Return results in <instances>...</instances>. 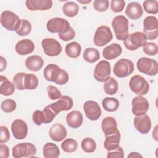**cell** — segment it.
I'll return each instance as SVG.
<instances>
[{"label":"cell","mask_w":158,"mask_h":158,"mask_svg":"<svg viewBox=\"0 0 158 158\" xmlns=\"http://www.w3.org/2000/svg\"><path fill=\"white\" fill-rule=\"evenodd\" d=\"M143 50L144 52L149 56H155L157 54L158 47L156 43L149 42L146 43L143 46Z\"/></svg>","instance_id":"cell-41"},{"label":"cell","mask_w":158,"mask_h":158,"mask_svg":"<svg viewBox=\"0 0 158 158\" xmlns=\"http://www.w3.org/2000/svg\"><path fill=\"white\" fill-rule=\"evenodd\" d=\"M15 51L21 56L27 55L33 52L35 49V44L32 41L29 39L20 40L15 44Z\"/></svg>","instance_id":"cell-22"},{"label":"cell","mask_w":158,"mask_h":158,"mask_svg":"<svg viewBox=\"0 0 158 158\" xmlns=\"http://www.w3.org/2000/svg\"><path fill=\"white\" fill-rule=\"evenodd\" d=\"M44 61L41 57L37 55H33L28 57L25 60L26 67L33 72L40 70L43 66Z\"/></svg>","instance_id":"cell-28"},{"label":"cell","mask_w":158,"mask_h":158,"mask_svg":"<svg viewBox=\"0 0 158 158\" xmlns=\"http://www.w3.org/2000/svg\"><path fill=\"white\" fill-rule=\"evenodd\" d=\"M41 46L46 55L54 57L59 55L62 50L61 44L55 39L44 38L41 41Z\"/></svg>","instance_id":"cell-14"},{"label":"cell","mask_w":158,"mask_h":158,"mask_svg":"<svg viewBox=\"0 0 158 158\" xmlns=\"http://www.w3.org/2000/svg\"><path fill=\"white\" fill-rule=\"evenodd\" d=\"M59 38L64 41H68L73 40L75 36V32L74 30L71 27L67 32L58 35Z\"/></svg>","instance_id":"cell-49"},{"label":"cell","mask_w":158,"mask_h":158,"mask_svg":"<svg viewBox=\"0 0 158 158\" xmlns=\"http://www.w3.org/2000/svg\"><path fill=\"white\" fill-rule=\"evenodd\" d=\"M26 7L31 11L46 10L52 6V1L51 0H27Z\"/></svg>","instance_id":"cell-20"},{"label":"cell","mask_w":158,"mask_h":158,"mask_svg":"<svg viewBox=\"0 0 158 158\" xmlns=\"http://www.w3.org/2000/svg\"><path fill=\"white\" fill-rule=\"evenodd\" d=\"M81 146L85 152L87 153H91L95 151L96 148V144L93 138L87 137L82 140Z\"/></svg>","instance_id":"cell-37"},{"label":"cell","mask_w":158,"mask_h":158,"mask_svg":"<svg viewBox=\"0 0 158 158\" xmlns=\"http://www.w3.org/2000/svg\"><path fill=\"white\" fill-rule=\"evenodd\" d=\"M110 64L107 60H101L98 63L94 70V77L98 81L104 82L110 76Z\"/></svg>","instance_id":"cell-13"},{"label":"cell","mask_w":158,"mask_h":158,"mask_svg":"<svg viewBox=\"0 0 158 158\" xmlns=\"http://www.w3.org/2000/svg\"><path fill=\"white\" fill-rule=\"evenodd\" d=\"M83 110L87 118L92 121L98 120L101 115V107L94 101H86L83 105Z\"/></svg>","instance_id":"cell-17"},{"label":"cell","mask_w":158,"mask_h":158,"mask_svg":"<svg viewBox=\"0 0 158 158\" xmlns=\"http://www.w3.org/2000/svg\"><path fill=\"white\" fill-rule=\"evenodd\" d=\"M142 157V156L136 152H131L130 154L128 156V157Z\"/></svg>","instance_id":"cell-52"},{"label":"cell","mask_w":158,"mask_h":158,"mask_svg":"<svg viewBox=\"0 0 158 158\" xmlns=\"http://www.w3.org/2000/svg\"><path fill=\"white\" fill-rule=\"evenodd\" d=\"M144 34L148 40H154L158 36L157 19L154 16H148L143 21Z\"/></svg>","instance_id":"cell-12"},{"label":"cell","mask_w":158,"mask_h":158,"mask_svg":"<svg viewBox=\"0 0 158 158\" xmlns=\"http://www.w3.org/2000/svg\"><path fill=\"white\" fill-rule=\"evenodd\" d=\"M0 93L6 96L12 95L15 90V86L13 83H12L8 78L4 76H0Z\"/></svg>","instance_id":"cell-29"},{"label":"cell","mask_w":158,"mask_h":158,"mask_svg":"<svg viewBox=\"0 0 158 158\" xmlns=\"http://www.w3.org/2000/svg\"><path fill=\"white\" fill-rule=\"evenodd\" d=\"M43 154L45 158H57L60 155V150L56 144L47 143L43 148Z\"/></svg>","instance_id":"cell-30"},{"label":"cell","mask_w":158,"mask_h":158,"mask_svg":"<svg viewBox=\"0 0 158 158\" xmlns=\"http://www.w3.org/2000/svg\"><path fill=\"white\" fill-rule=\"evenodd\" d=\"M47 92L48 97L51 100H56L62 96L61 92L57 89V87L49 85L47 87Z\"/></svg>","instance_id":"cell-44"},{"label":"cell","mask_w":158,"mask_h":158,"mask_svg":"<svg viewBox=\"0 0 158 158\" xmlns=\"http://www.w3.org/2000/svg\"><path fill=\"white\" fill-rule=\"evenodd\" d=\"M67 125L72 128H79L83 123V115L78 110H73L66 116Z\"/></svg>","instance_id":"cell-25"},{"label":"cell","mask_w":158,"mask_h":158,"mask_svg":"<svg viewBox=\"0 0 158 158\" xmlns=\"http://www.w3.org/2000/svg\"><path fill=\"white\" fill-rule=\"evenodd\" d=\"M36 154V148L30 143H22L12 148V156L15 158L33 157Z\"/></svg>","instance_id":"cell-9"},{"label":"cell","mask_w":158,"mask_h":158,"mask_svg":"<svg viewBox=\"0 0 158 158\" xmlns=\"http://www.w3.org/2000/svg\"><path fill=\"white\" fill-rule=\"evenodd\" d=\"M124 157V151L121 146H118L115 149L108 151L107 157V158H123Z\"/></svg>","instance_id":"cell-46"},{"label":"cell","mask_w":158,"mask_h":158,"mask_svg":"<svg viewBox=\"0 0 158 158\" xmlns=\"http://www.w3.org/2000/svg\"><path fill=\"white\" fill-rule=\"evenodd\" d=\"M83 57L85 61L89 63H94L100 58L99 52L93 48H88L85 49Z\"/></svg>","instance_id":"cell-32"},{"label":"cell","mask_w":158,"mask_h":158,"mask_svg":"<svg viewBox=\"0 0 158 158\" xmlns=\"http://www.w3.org/2000/svg\"><path fill=\"white\" fill-rule=\"evenodd\" d=\"M120 137V133L118 129L114 133L106 136V139L104 142V148L107 151L115 149L119 146Z\"/></svg>","instance_id":"cell-26"},{"label":"cell","mask_w":158,"mask_h":158,"mask_svg":"<svg viewBox=\"0 0 158 158\" xmlns=\"http://www.w3.org/2000/svg\"><path fill=\"white\" fill-rule=\"evenodd\" d=\"M49 134L52 140L59 142L62 141L66 138L67 131L64 125L60 123H56L51 127Z\"/></svg>","instance_id":"cell-21"},{"label":"cell","mask_w":158,"mask_h":158,"mask_svg":"<svg viewBox=\"0 0 158 158\" xmlns=\"http://www.w3.org/2000/svg\"><path fill=\"white\" fill-rule=\"evenodd\" d=\"M58 99L57 102L48 105L56 115L62 111H67L71 109L73 107V99L70 96H62Z\"/></svg>","instance_id":"cell-16"},{"label":"cell","mask_w":158,"mask_h":158,"mask_svg":"<svg viewBox=\"0 0 158 158\" xmlns=\"http://www.w3.org/2000/svg\"><path fill=\"white\" fill-rule=\"evenodd\" d=\"M131 111L135 115L145 114L149 107V104L147 99L142 96L135 97L131 101Z\"/></svg>","instance_id":"cell-15"},{"label":"cell","mask_w":158,"mask_h":158,"mask_svg":"<svg viewBox=\"0 0 158 158\" xmlns=\"http://www.w3.org/2000/svg\"><path fill=\"white\" fill-rule=\"evenodd\" d=\"M136 67L140 72L149 76H154L158 72L157 62L151 58L141 57L137 61Z\"/></svg>","instance_id":"cell-8"},{"label":"cell","mask_w":158,"mask_h":158,"mask_svg":"<svg viewBox=\"0 0 158 158\" xmlns=\"http://www.w3.org/2000/svg\"><path fill=\"white\" fill-rule=\"evenodd\" d=\"M15 88L19 90H33L38 86L37 77L32 73L19 72L15 74L12 79Z\"/></svg>","instance_id":"cell-2"},{"label":"cell","mask_w":158,"mask_h":158,"mask_svg":"<svg viewBox=\"0 0 158 158\" xmlns=\"http://www.w3.org/2000/svg\"><path fill=\"white\" fill-rule=\"evenodd\" d=\"M0 22L1 25L9 31H17L21 24L19 16L12 11L5 10L1 14Z\"/></svg>","instance_id":"cell-4"},{"label":"cell","mask_w":158,"mask_h":158,"mask_svg":"<svg viewBox=\"0 0 158 158\" xmlns=\"http://www.w3.org/2000/svg\"><path fill=\"white\" fill-rule=\"evenodd\" d=\"M128 20L123 15H117L112 21V26L118 40L123 41L128 35Z\"/></svg>","instance_id":"cell-3"},{"label":"cell","mask_w":158,"mask_h":158,"mask_svg":"<svg viewBox=\"0 0 158 158\" xmlns=\"http://www.w3.org/2000/svg\"><path fill=\"white\" fill-rule=\"evenodd\" d=\"M101 128L105 136L115 132L117 130L116 120L112 117H106L101 122Z\"/></svg>","instance_id":"cell-27"},{"label":"cell","mask_w":158,"mask_h":158,"mask_svg":"<svg viewBox=\"0 0 158 158\" xmlns=\"http://www.w3.org/2000/svg\"><path fill=\"white\" fill-rule=\"evenodd\" d=\"M113 35L110 28L106 25H101L96 29L93 41L96 46L102 47L111 41Z\"/></svg>","instance_id":"cell-10"},{"label":"cell","mask_w":158,"mask_h":158,"mask_svg":"<svg viewBox=\"0 0 158 158\" xmlns=\"http://www.w3.org/2000/svg\"><path fill=\"white\" fill-rule=\"evenodd\" d=\"M0 143H5L7 142L10 139V133L7 127L4 125H1L0 127Z\"/></svg>","instance_id":"cell-48"},{"label":"cell","mask_w":158,"mask_h":158,"mask_svg":"<svg viewBox=\"0 0 158 158\" xmlns=\"http://www.w3.org/2000/svg\"><path fill=\"white\" fill-rule=\"evenodd\" d=\"M81 51L80 44L75 41L69 43L65 46V53L70 58H77L80 56Z\"/></svg>","instance_id":"cell-31"},{"label":"cell","mask_w":158,"mask_h":158,"mask_svg":"<svg viewBox=\"0 0 158 158\" xmlns=\"http://www.w3.org/2000/svg\"><path fill=\"white\" fill-rule=\"evenodd\" d=\"M44 115V123L48 124L51 123L54 117L56 116L55 113L52 110V109L49 107V106H46L43 110H42Z\"/></svg>","instance_id":"cell-43"},{"label":"cell","mask_w":158,"mask_h":158,"mask_svg":"<svg viewBox=\"0 0 158 158\" xmlns=\"http://www.w3.org/2000/svg\"><path fill=\"white\" fill-rule=\"evenodd\" d=\"M103 88L106 94L113 95L117 92L118 84L115 78L110 77L106 81H104Z\"/></svg>","instance_id":"cell-34"},{"label":"cell","mask_w":158,"mask_h":158,"mask_svg":"<svg viewBox=\"0 0 158 158\" xmlns=\"http://www.w3.org/2000/svg\"><path fill=\"white\" fill-rule=\"evenodd\" d=\"M102 106L107 112H115L119 107V101L117 99L112 97H106L102 101Z\"/></svg>","instance_id":"cell-33"},{"label":"cell","mask_w":158,"mask_h":158,"mask_svg":"<svg viewBox=\"0 0 158 158\" xmlns=\"http://www.w3.org/2000/svg\"><path fill=\"white\" fill-rule=\"evenodd\" d=\"M61 148L64 152L72 153L77 149L78 143L74 139L67 138L62 143Z\"/></svg>","instance_id":"cell-36"},{"label":"cell","mask_w":158,"mask_h":158,"mask_svg":"<svg viewBox=\"0 0 158 158\" xmlns=\"http://www.w3.org/2000/svg\"><path fill=\"white\" fill-rule=\"evenodd\" d=\"M134 71L133 62L127 59H120L114 65V74L118 78H125L129 76Z\"/></svg>","instance_id":"cell-7"},{"label":"cell","mask_w":158,"mask_h":158,"mask_svg":"<svg viewBox=\"0 0 158 158\" xmlns=\"http://www.w3.org/2000/svg\"><path fill=\"white\" fill-rule=\"evenodd\" d=\"M143 7L146 12L156 14L158 12V1L156 0H146L143 2Z\"/></svg>","instance_id":"cell-39"},{"label":"cell","mask_w":158,"mask_h":158,"mask_svg":"<svg viewBox=\"0 0 158 158\" xmlns=\"http://www.w3.org/2000/svg\"><path fill=\"white\" fill-rule=\"evenodd\" d=\"M16 107L17 104L15 101L11 99H5L1 104V108L2 110L6 113H9L14 111Z\"/></svg>","instance_id":"cell-40"},{"label":"cell","mask_w":158,"mask_h":158,"mask_svg":"<svg viewBox=\"0 0 158 158\" xmlns=\"http://www.w3.org/2000/svg\"><path fill=\"white\" fill-rule=\"evenodd\" d=\"M43 75L47 81L54 82L59 85L66 84L69 80L68 73L54 64H50L44 68Z\"/></svg>","instance_id":"cell-1"},{"label":"cell","mask_w":158,"mask_h":158,"mask_svg":"<svg viewBox=\"0 0 158 158\" xmlns=\"http://www.w3.org/2000/svg\"><path fill=\"white\" fill-rule=\"evenodd\" d=\"M77 1L79 3L81 4H88L91 2V0H86V1H83V0H77Z\"/></svg>","instance_id":"cell-53"},{"label":"cell","mask_w":158,"mask_h":158,"mask_svg":"<svg viewBox=\"0 0 158 158\" xmlns=\"http://www.w3.org/2000/svg\"><path fill=\"white\" fill-rule=\"evenodd\" d=\"M133 124L136 130L144 135L148 133L151 128V118L146 114L136 115L134 118Z\"/></svg>","instance_id":"cell-19"},{"label":"cell","mask_w":158,"mask_h":158,"mask_svg":"<svg viewBox=\"0 0 158 158\" xmlns=\"http://www.w3.org/2000/svg\"><path fill=\"white\" fill-rule=\"evenodd\" d=\"M146 37L144 34L140 31L128 34L123 40L125 48L129 51H135L146 43Z\"/></svg>","instance_id":"cell-5"},{"label":"cell","mask_w":158,"mask_h":158,"mask_svg":"<svg viewBox=\"0 0 158 158\" xmlns=\"http://www.w3.org/2000/svg\"><path fill=\"white\" fill-rule=\"evenodd\" d=\"M31 24L28 20L26 19H21L20 26L16 31V33L20 36H25L31 32Z\"/></svg>","instance_id":"cell-38"},{"label":"cell","mask_w":158,"mask_h":158,"mask_svg":"<svg viewBox=\"0 0 158 158\" xmlns=\"http://www.w3.org/2000/svg\"><path fill=\"white\" fill-rule=\"evenodd\" d=\"M129 86L130 89L138 96L145 95L149 89V85L147 80L139 75H135L131 78Z\"/></svg>","instance_id":"cell-6"},{"label":"cell","mask_w":158,"mask_h":158,"mask_svg":"<svg viewBox=\"0 0 158 158\" xmlns=\"http://www.w3.org/2000/svg\"><path fill=\"white\" fill-rule=\"evenodd\" d=\"M79 10V6L73 1H69L64 4L62 7V12L69 17H73L77 15Z\"/></svg>","instance_id":"cell-35"},{"label":"cell","mask_w":158,"mask_h":158,"mask_svg":"<svg viewBox=\"0 0 158 158\" xmlns=\"http://www.w3.org/2000/svg\"><path fill=\"white\" fill-rule=\"evenodd\" d=\"M9 156V149L7 146L1 143L0 144V157L7 158Z\"/></svg>","instance_id":"cell-50"},{"label":"cell","mask_w":158,"mask_h":158,"mask_svg":"<svg viewBox=\"0 0 158 158\" xmlns=\"http://www.w3.org/2000/svg\"><path fill=\"white\" fill-rule=\"evenodd\" d=\"M7 67V61L2 56L0 57V72H2Z\"/></svg>","instance_id":"cell-51"},{"label":"cell","mask_w":158,"mask_h":158,"mask_svg":"<svg viewBox=\"0 0 158 158\" xmlns=\"http://www.w3.org/2000/svg\"><path fill=\"white\" fill-rule=\"evenodd\" d=\"M143 10L141 5L137 2L129 3L125 9V14L132 20H137L141 17Z\"/></svg>","instance_id":"cell-23"},{"label":"cell","mask_w":158,"mask_h":158,"mask_svg":"<svg viewBox=\"0 0 158 158\" xmlns=\"http://www.w3.org/2000/svg\"><path fill=\"white\" fill-rule=\"evenodd\" d=\"M33 122L36 125H41L42 123H44V115L43 111L41 110H35L32 115Z\"/></svg>","instance_id":"cell-47"},{"label":"cell","mask_w":158,"mask_h":158,"mask_svg":"<svg viewBox=\"0 0 158 158\" xmlns=\"http://www.w3.org/2000/svg\"><path fill=\"white\" fill-rule=\"evenodd\" d=\"M46 28L49 32L59 35L69 31L71 27L69 22L65 19L54 17L48 21Z\"/></svg>","instance_id":"cell-11"},{"label":"cell","mask_w":158,"mask_h":158,"mask_svg":"<svg viewBox=\"0 0 158 158\" xmlns=\"http://www.w3.org/2000/svg\"><path fill=\"white\" fill-rule=\"evenodd\" d=\"M11 130L13 136L19 140L25 139L28 134L27 123L21 119H16L11 125Z\"/></svg>","instance_id":"cell-18"},{"label":"cell","mask_w":158,"mask_h":158,"mask_svg":"<svg viewBox=\"0 0 158 158\" xmlns=\"http://www.w3.org/2000/svg\"><path fill=\"white\" fill-rule=\"evenodd\" d=\"M125 5V1L123 0H112L110 2L111 10L114 12H122Z\"/></svg>","instance_id":"cell-45"},{"label":"cell","mask_w":158,"mask_h":158,"mask_svg":"<svg viewBox=\"0 0 158 158\" xmlns=\"http://www.w3.org/2000/svg\"><path fill=\"white\" fill-rule=\"evenodd\" d=\"M122 49L120 44L112 43L105 47L102 51V55L105 59L112 60L118 57L122 53Z\"/></svg>","instance_id":"cell-24"},{"label":"cell","mask_w":158,"mask_h":158,"mask_svg":"<svg viewBox=\"0 0 158 158\" xmlns=\"http://www.w3.org/2000/svg\"><path fill=\"white\" fill-rule=\"evenodd\" d=\"M109 6L108 0H95L93 2V7L96 11L105 12L107 10Z\"/></svg>","instance_id":"cell-42"}]
</instances>
